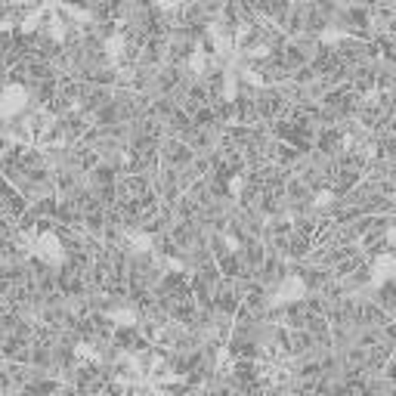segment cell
Segmentation results:
<instances>
[{
	"label": "cell",
	"instance_id": "6da1fadb",
	"mask_svg": "<svg viewBox=\"0 0 396 396\" xmlns=\"http://www.w3.org/2000/svg\"><path fill=\"white\" fill-rule=\"evenodd\" d=\"M235 251H239L241 263H245L248 270H257V266L266 260V254H270V251H266V245H263V241H260V239L245 241V245H239V248H235Z\"/></svg>",
	"mask_w": 396,
	"mask_h": 396
},
{
	"label": "cell",
	"instance_id": "7a4b0ae2",
	"mask_svg": "<svg viewBox=\"0 0 396 396\" xmlns=\"http://www.w3.org/2000/svg\"><path fill=\"white\" fill-rule=\"evenodd\" d=\"M313 195L316 192L309 189L303 179L288 177V183H285V198H288V201H313Z\"/></svg>",
	"mask_w": 396,
	"mask_h": 396
}]
</instances>
